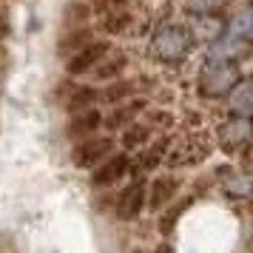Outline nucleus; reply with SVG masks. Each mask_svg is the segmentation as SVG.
I'll return each instance as SVG.
<instances>
[{"instance_id":"nucleus-1","label":"nucleus","mask_w":253,"mask_h":253,"mask_svg":"<svg viewBox=\"0 0 253 253\" xmlns=\"http://www.w3.org/2000/svg\"><path fill=\"white\" fill-rule=\"evenodd\" d=\"M194 48V37H191V29L179 23H165L160 26L154 37H151V54L165 63V66H173V63H182Z\"/></svg>"},{"instance_id":"nucleus-2","label":"nucleus","mask_w":253,"mask_h":253,"mask_svg":"<svg viewBox=\"0 0 253 253\" xmlns=\"http://www.w3.org/2000/svg\"><path fill=\"white\" fill-rule=\"evenodd\" d=\"M239 66L236 63H222V60H208L202 71H199V80H196V88L202 97L208 100H216V97H225V94L233 91V85L239 83Z\"/></svg>"},{"instance_id":"nucleus-3","label":"nucleus","mask_w":253,"mask_h":253,"mask_svg":"<svg viewBox=\"0 0 253 253\" xmlns=\"http://www.w3.org/2000/svg\"><path fill=\"white\" fill-rule=\"evenodd\" d=\"M211 151H213L211 137H208L205 131H194V134H185V137H179L173 142L165 162L171 168H188V165H196V162L208 160Z\"/></svg>"},{"instance_id":"nucleus-4","label":"nucleus","mask_w":253,"mask_h":253,"mask_svg":"<svg viewBox=\"0 0 253 253\" xmlns=\"http://www.w3.org/2000/svg\"><path fill=\"white\" fill-rule=\"evenodd\" d=\"M117 154V142L114 137H103V134H94L88 139H80L74 142L71 148V165L80 168V171H88V168H100L105 160H111Z\"/></svg>"},{"instance_id":"nucleus-5","label":"nucleus","mask_w":253,"mask_h":253,"mask_svg":"<svg viewBox=\"0 0 253 253\" xmlns=\"http://www.w3.org/2000/svg\"><path fill=\"white\" fill-rule=\"evenodd\" d=\"M148 205V185L145 179H134L128 182L114 199V216L120 222H134L142 213V208Z\"/></svg>"},{"instance_id":"nucleus-6","label":"nucleus","mask_w":253,"mask_h":253,"mask_svg":"<svg viewBox=\"0 0 253 253\" xmlns=\"http://www.w3.org/2000/svg\"><path fill=\"white\" fill-rule=\"evenodd\" d=\"M54 97H57V103L69 114H80V111H88V108L97 105L100 91L94 85H77V83H71V80H63V83H57Z\"/></svg>"},{"instance_id":"nucleus-7","label":"nucleus","mask_w":253,"mask_h":253,"mask_svg":"<svg viewBox=\"0 0 253 253\" xmlns=\"http://www.w3.org/2000/svg\"><path fill=\"white\" fill-rule=\"evenodd\" d=\"M216 142L225 151H242L253 142V120L248 117H230L216 128Z\"/></svg>"},{"instance_id":"nucleus-8","label":"nucleus","mask_w":253,"mask_h":253,"mask_svg":"<svg viewBox=\"0 0 253 253\" xmlns=\"http://www.w3.org/2000/svg\"><path fill=\"white\" fill-rule=\"evenodd\" d=\"M111 40H94L91 46H85L80 54H74V57L66 63V71H69V77H80V74H91L100 63H103L108 54H111Z\"/></svg>"},{"instance_id":"nucleus-9","label":"nucleus","mask_w":253,"mask_h":253,"mask_svg":"<svg viewBox=\"0 0 253 253\" xmlns=\"http://www.w3.org/2000/svg\"><path fill=\"white\" fill-rule=\"evenodd\" d=\"M131 171V157L126 151L123 154H114L111 160H105L100 168H94L91 173V188H111V185L123 182Z\"/></svg>"},{"instance_id":"nucleus-10","label":"nucleus","mask_w":253,"mask_h":253,"mask_svg":"<svg viewBox=\"0 0 253 253\" xmlns=\"http://www.w3.org/2000/svg\"><path fill=\"white\" fill-rule=\"evenodd\" d=\"M179 185H182V179L176 173L154 176L148 182V208L151 211H165L173 202V196L179 194Z\"/></svg>"},{"instance_id":"nucleus-11","label":"nucleus","mask_w":253,"mask_h":253,"mask_svg":"<svg viewBox=\"0 0 253 253\" xmlns=\"http://www.w3.org/2000/svg\"><path fill=\"white\" fill-rule=\"evenodd\" d=\"M191 37H194V43H219L222 37H225V32H228V26H225V20L222 17H216V14H199V17H194L191 20Z\"/></svg>"},{"instance_id":"nucleus-12","label":"nucleus","mask_w":253,"mask_h":253,"mask_svg":"<svg viewBox=\"0 0 253 253\" xmlns=\"http://www.w3.org/2000/svg\"><path fill=\"white\" fill-rule=\"evenodd\" d=\"M145 100H128V103H123V105H117V108H111V114L108 117H103V126L108 128V131H126L128 126H134L139 117L145 114Z\"/></svg>"},{"instance_id":"nucleus-13","label":"nucleus","mask_w":253,"mask_h":253,"mask_svg":"<svg viewBox=\"0 0 253 253\" xmlns=\"http://www.w3.org/2000/svg\"><path fill=\"white\" fill-rule=\"evenodd\" d=\"M168 151H171V139L168 137H160L157 142H148V145L137 154V160H131V171H137V173L154 171L160 162L168 160Z\"/></svg>"},{"instance_id":"nucleus-14","label":"nucleus","mask_w":253,"mask_h":253,"mask_svg":"<svg viewBox=\"0 0 253 253\" xmlns=\"http://www.w3.org/2000/svg\"><path fill=\"white\" fill-rule=\"evenodd\" d=\"M94 43V32L91 26H80V29H69V32H63L57 40V54L60 57H74V54H80L85 46H91Z\"/></svg>"},{"instance_id":"nucleus-15","label":"nucleus","mask_w":253,"mask_h":253,"mask_svg":"<svg viewBox=\"0 0 253 253\" xmlns=\"http://www.w3.org/2000/svg\"><path fill=\"white\" fill-rule=\"evenodd\" d=\"M100 126H103V114L97 111V108H88V111H80V114H71V120H69V137L71 139H88V137H94L97 131H100Z\"/></svg>"},{"instance_id":"nucleus-16","label":"nucleus","mask_w":253,"mask_h":253,"mask_svg":"<svg viewBox=\"0 0 253 253\" xmlns=\"http://www.w3.org/2000/svg\"><path fill=\"white\" fill-rule=\"evenodd\" d=\"M228 108L233 117L253 120V77H245L233 85V91L228 94Z\"/></svg>"},{"instance_id":"nucleus-17","label":"nucleus","mask_w":253,"mask_h":253,"mask_svg":"<svg viewBox=\"0 0 253 253\" xmlns=\"http://www.w3.org/2000/svg\"><path fill=\"white\" fill-rule=\"evenodd\" d=\"M126 69H128V54L120 51V48H111V54L91 71V77L100 83H114V80H120V74Z\"/></svg>"},{"instance_id":"nucleus-18","label":"nucleus","mask_w":253,"mask_h":253,"mask_svg":"<svg viewBox=\"0 0 253 253\" xmlns=\"http://www.w3.org/2000/svg\"><path fill=\"white\" fill-rule=\"evenodd\" d=\"M251 51L248 40H239V37H230L225 35L219 43L211 46V60H222V63H236L239 57H245Z\"/></svg>"},{"instance_id":"nucleus-19","label":"nucleus","mask_w":253,"mask_h":253,"mask_svg":"<svg viewBox=\"0 0 253 253\" xmlns=\"http://www.w3.org/2000/svg\"><path fill=\"white\" fill-rule=\"evenodd\" d=\"M151 137H154V126L142 117V120H137L134 126H128L126 131H123V148L126 151H142L151 142Z\"/></svg>"},{"instance_id":"nucleus-20","label":"nucleus","mask_w":253,"mask_h":253,"mask_svg":"<svg viewBox=\"0 0 253 253\" xmlns=\"http://www.w3.org/2000/svg\"><path fill=\"white\" fill-rule=\"evenodd\" d=\"M131 23H134V14H131V9H114V12H105L103 14V23H100V29H103L105 35H126L128 29H131Z\"/></svg>"},{"instance_id":"nucleus-21","label":"nucleus","mask_w":253,"mask_h":253,"mask_svg":"<svg viewBox=\"0 0 253 253\" xmlns=\"http://www.w3.org/2000/svg\"><path fill=\"white\" fill-rule=\"evenodd\" d=\"M134 91H137V83L134 80H114L100 91V100L111 103V105H123V103H128V97H134Z\"/></svg>"},{"instance_id":"nucleus-22","label":"nucleus","mask_w":253,"mask_h":253,"mask_svg":"<svg viewBox=\"0 0 253 253\" xmlns=\"http://www.w3.org/2000/svg\"><path fill=\"white\" fill-rule=\"evenodd\" d=\"M191 202H194V199H179V202H171V205L165 208V211H160V233L171 236L173 228L179 225L182 213L188 211V208H191Z\"/></svg>"},{"instance_id":"nucleus-23","label":"nucleus","mask_w":253,"mask_h":253,"mask_svg":"<svg viewBox=\"0 0 253 253\" xmlns=\"http://www.w3.org/2000/svg\"><path fill=\"white\" fill-rule=\"evenodd\" d=\"M88 14H91V6L88 3H71L69 9L63 12V29H80V26H88Z\"/></svg>"},{"instance_id":"nucleus-24","label":"nucleus","mask_w":253,"mask_h":253,"mask_svg":"<svg viewBox=\"0 0 253 253\" xmlns=\"http://www.w3.org/2000/svg\"><path fill=\"white\" fill-rule=\"evenodd\" d=\"M225 194L228 196H236V199H245L248 194H253V176L251 173H233L225 179Z\"/></svg>"},{"instance_id":"nucleus-25","label":"nucleus","mask_w":253,"mask_h":253,"mask_svg":"<svg viewBox=\"0 0 253 253\" xmlns=\"http://www.w3.org/2000/svg\"><path fill=\"white\" fill-rule=\"evenodd\" d=\"M225 35L230 37H239V40H248L253 35V12H239L236 17H230L228 32Z\"/></svg>"},{"instance_id":"nucleus-26","label":"nucleus","mask_w":253,"mask_h":253,"mask_svg":"<svg viewBox=\"0 0 253 253\" xmlns=\"http://www.w3.org/2000/svg\"><path fill=\"white\" fill-rule=\"evenodd\" d=\"M228 0H188V12L199 17V14H216Z\"/></svg>"},{"instance_id":"nucleus-27","label":"nucleus","mask_w":253,"mask_h":253,"mask_svg":"<svg viewBox=\"0 0 253 253\" xmlns=\"http://www.w3.org/2000/svg\"><path fill=\"white\" fill-rule=\"evenodd\" d=\"M12 35V12L6 3H0V43Z\"/></svg>"},{"instance_id":"nucleus-28","label":"nucleus","mask_w":253,"mask_h":253,"mask_svg":"<svg viewBox=\"0 0 253 253\" xmlns=\"http://www.w3.org/2000/svg\"><path fill=\"white\" fill-rule=\"evenodd\" d=\"M128 3L131 0H97V9L100 12H114V9H128Z\"/></svg>"},{"instance_id":"nucleus-29","label":"nucleus","mask_w":253,"mask_h":253,"mask_svg":"<svg viewBox=\"0 0 253 253\" xmlns=\"http://www.w3.org/2000/svg\"><path fill=\"white\" fill-rule=\"evenodd\" d=\"M151 253H173V248H171V245H157Z\"/></svg>"},{"instance_id":"nucleus-30","label":"nucleus","mask_w":253,"mask_h":253,"mask_svg":"<svg viewBox=\"0 0 253 253\" xmlns=\"http://www.w3.org/2000/svg\"><path fill=\"white\" fill-rule=\"evenodd\" d=\"M3 63H6V51H3V46H0V69H3Z\"/></svg>"},{"instance_id":"nucleus-31","label":"nucleus","mask_w":253,"mask_h":253,"mask_svg":"<svg viewBox=\"0 0 253 253\" xmlns=\"http://www.w3.org/2000/svg\"><path fill=\"white\" fill-rule=\"evenodd\" d=\"M0 3H9V0H0Z\"/></svg>"}]
</instances>
